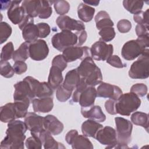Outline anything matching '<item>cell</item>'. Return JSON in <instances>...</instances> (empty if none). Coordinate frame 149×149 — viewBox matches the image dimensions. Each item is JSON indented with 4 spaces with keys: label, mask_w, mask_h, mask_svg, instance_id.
<instances>
[{
    "label": "cell",
    "mask_w": 149,
    "mask_h": 149,
    "mask_svg": "<svg viewBox=\"0 0 149 149\" xmlns=\"http://www.w3.org/2000/svg\"><path fill=\"white\" fill-rule=\"evenodd\" d=\"M25 122L14 120L8 123L6 136L1 142V149H23L24 147V133L27 130Z\"/></svg>",
    "instance_id": "6da1fadb"
},
{
    "label": "cell",
    "mask_w": 149,
    "mask_h": 149,
    "mask_svg": "<svg viewBox=\"0 0 149 149\" xmlns=\"http://www.w3.org/2000/svg\"><path fill=\"white\" fill-rule=\"evenodd\" d=\"M149 47V35L138 37L136 40L126 42L121 50L122 57L127 61H132L139 57Z\"/></svg>",
    "instance_id": "7a4b0ae2"
},
{
    "label": "cell",
    "mask_w": 149,
    "mask_h": 149,
    "mask_svg": "<svg viewBox=\"0 0 149 149\" xmlns=\"http://www.w3.org/2000/svg\"><path fill=\"white\" fill-rule=\"evenodd\" d=\"M141 102L140 98L133 93L122 94L115 102L116 113L123 116H129L140 107Z\"/></svg>",
    "instance_id": "3957f363"
},
{
    "label": "cell",
    "mask_w": 149,
    "mask_h": 149,
    "mask_svg": "<svg viewBox=\"0 0 149 149\" xmlns=\"http://www.w3.org/2000/svg\"><path fill=\"white\" fill-rule=\"evenodd\" d=\"M115 121L118 140V144L115 148H128L127 145L130 143L132 140L131 135L133 129L132 123L128 119L122 117H116Z\"/></svg>",
    "instance_id": "277c9868"
},
{
    "label": "cell",
    "mask_w": 149,
    "mask_h": 149,
    "mask_svg": "<svg viewBox=\"0 0 149 149\" xmlns=\"http://www.w3.org/2000/svg\"><path fill=\"white\" fill-rule=\"evenodd\" d=\"M149 50L146 49L131 65L129 76L132 79H145L149 76Z\"/></svg>",
    "instance_id": "5b68a950"
},
{
    "label": "cell",
    "mask_w": 149,
    "mask_h": 149,
    "mask_svg": "<svg viewBox=\"0 0 149 149\" xmlns=\"http://www.w3.org/2000/svg\"><path fill=\"white\" fill-rule=\"evenodd\" d=\"M52 46L59 51L77 45L78 42L77 36L76 33L69 30H62L53 36L51 39Z\"/></svg>",
    "instance_id": "8992f818"
},
{
    "label": "cell",
    "mask_w": 149,
    "mask_h": 149,
    "mask_svg": "<svg viewBox=\"0 0 149 149\" xmlns=\"http://www.w3.org/2000/svg\"><path fill=\"white\" fill-rule=\"evenodd\" d=\"M14 87V101H23L31 102L36 97L30 83L24 79L17 82Z\"/></svg>",
    "instance_id": "52a82bcc"
},
{
    "label": "cell",
    "mask_w": 149,
    "mask_h": 149,
    "mask_svg": "<svg viewBox=\"0 0 149 149\" xmlns=\"http://www.w3.org/2000/svg\"><path fill=\"white\" fill-rule=\"evenodd\" d=\"M95 139L102 145L106 146L105 148H113L118 144L116 130L110 126H105L97 133Z\"/></svg>",
    "instance_id": "ba28073f"
},
{
    "label": "cell",
    "mask_w": 149,
    "mask_h": 149,
    "mask_svg": "<svg viewBox=\"0 0 149 149\" xmlns=\"http://www.w3.org/2000/svg\"><path fill=\"white\" fill-rule=\"evenodd\" d=\"M90 51L92 58L98 61H104L112 55L113 48L112 44H107L104 41H98L91 45Z\"/></svg>",
    "instance_id": "9c48e42d"
},
{
    "label": "cell",
    "mask_w": 149,
    "mask_h": 149,
    "mask_svg": "<svg viewBox=\"0 0 149 149\" xmlns=\"http://www.w3.org/2000/svg\"><path fill=\"white\" fill-rule=\"evenodd\" d=\"M65 140L67 143L72 146V148H93V145L87 137L84 135L78 134L76 130H71L69 131L65 136Z\"/></svg>",
    "instance_id": "30bf717a"
},
{
    "label": "cell",
    "mask_w": 149,
    "mask_h": 149,
    "mask_svg": "<svg viewBox=\"0 0 149 149\" xmlns=\"http://www.w3.org/2000/svg\"><path fill=\"white\" fill-rule=\"evenodd\" d=\"M49 54V48L45 41L38 39L29 44V55L34 61L45 59Z\"/></svg>",
    "instance_id": "8fae6325"
},
{
    "label": "cell",
    "mask_w": 149,
    "mask_h": 149,
    "mask_svg": "<svg viewBox=\"0 0 149 149\" xmlns=\"http://www.w3.org/2000/svg\"><path fill=\"white\" fill-rule=\"evenodd\" d=\"M24 79L30 83L36 97L44 98L51 97L53 95L54 90L49 86L48 82H40L31 76H27Z\"/></svg>",
    "instance_id": "7c38bea8"
},
{
    "label": "cell",
    "mask_w": 149,
    "mask_h": 149,
    "mask_svg": "<svg viewBox=\"0 0 149 149\" xmlns=\"http://www.w3.org/2000/svg\"><path fill=\"white\" fill-rule=\"evenodd\" d=\"M44 117L34 112H28L24 117V122L31 135L38 136L41 132L44 130Z\"/></svg>",
    "instance_id": "4fadbf2b"
},
{
    "label": "cell",
    "mask_w": 149,
    "mask_h": 149,
    "mask_svg": "<svg viewBox=\"0 0 149 149\" xmlns=\"http://www.w3.org/2000/svg\"><path fill=\"white\" fill-rule=\"evenodd\" d=\"M90 48L87 46L70 47L62 51V55L67 62H72L77 59H83L90 56Z\"/></svg>",
    "instance_id": "5bb4252c"
},
{
    "label": "cell",
    "mask_w": 149,
    "mask_h": 149,
    "mask_svg": "<svg viewBox=\"0 0 149 149\" xmlns=\"http://www.w3.org/2000/svg\"><path fill=\"white\" fill-rule=\"evenodd\" d=\"M96 90L97 97L115 101L122 94V91L118 86L105 82H101Z\"/></svg>",
    "instance_id": "9a60e30c"
},
{
    "label": "cell",
    "mask_w": 149,
    "mask_h": 149,
    "mask_svg": "<svg viewBox=\"0 0 149 149\" xmlns=\"http://www.w3.org/2000/svg\"><path fill=\"white\" fill-rule=\"evenodd\" d=\"M97 95V90L94 87L88 86L77 97L72 99L74 102H79L81 108H87L94 105Z\"/></svg>",
    "instance_id": "2e32d148"
},
{
    "label": "cell",
    "mask_w": 149,
    "mask_h": 149,
    "mask_svg": "<svg viewBox=\"0 0 149 149\" xmlns=\"http://www.w3.org/2000/svg\"><path fill=\"white\" fill-rule=\"evenodd\" d=\"M56 23L61 30L80 31L85 29V25L81 21L73 19L66 15L58 16Z\"/></svg>",
    "instance_id": "e0dca14e"
},
{
    "label": "cell",
    "mask_w": 149,
    "mask_h": 149,
    "mask_svg": "<svg viewBox=\"0 0 149 149\" xmlns=\"http://www.w3.org/2000/svg\"><path fill=\"white\" fill-rule=\"evenodd\" d=\"M21 2V1H12L7 12L8 17L14 24H20L26 15L24 8L19 5Z\"/></svg>",
    "instance_id": "ac0fdd59"
},
{
    "label": "cell",
    "mask_w": 149,
    "mask_h": 149,
    "mask_svg": "<svg viewBox=\"0 0 149 149\" xmlns=\"http://www.w3.org/2000/svg\"><path fill=\"white\" fill-rule=\"evenodd\" d=\"M44 127L45 130L55 136L62 133L64 128L63 123L52 115H48L44 117Z\"/></svg>",
    "instance_id": "d6986e66"
},
{
    "label": "cell",
    "mask_w": 149,
    "mask_h": 149,
    "mask_svg": "<svg viewBox=\"0 0 149 149\" xmlns=\"http://www.w3.org/2000/svg\"><path fill=\"white\" fill-rule=\"evenodd\" d=\"M31 102L33 110L36 112L47 113L54 107L53 98L51 97L34 98Z\"/></svg>",
    "instance_id": "ffe728a7"
},
{
    "label": "cell",
    "mask_w": 149,
    "mask_h": 149,
    "mask_svg": "<svg viewBox=\"0 0 149 149\" xmlns=\"http://www.w3.org/2000/svg\"><path fill=\"white\" fill-rule=\"evenodd\" d=\"M81 113L84 118L98 122H103L106 120V116L99 105H93L88 109L81 108Z\"/></svg>",
    "instance_id": "44dd1931"
},
{
    "label": "cell",
    "mask_w": 149,
    "mask_h": 149,
    "mask_svg": "<svg viewBox=\"0 0 149 149\" xmlns=\"http://www.w3.org/2000/svg\"><path fill=\"white\" fill-rule=\"evenodd\" d=\"M97 65L91 56H87L82 59L80 65L76 68L81 78L86 79L97 68Z\"/></svg>",
    "instance_id": "7402d4cb"
},
{
    "label": "cell",
    "mask_w": 149,
    "mask_h": 149,
    "mask_svg": "<svg viewBox=\"0 0 149 149\" xmlns=\"http://www.w3.org/2000/svg\"><path fill=\"white\" fill-rule=\"evenodd\" d=\"M37 136L41 140L45 149L65 148V147L62 143L56 141L52 136V134L45 129L41 132Z\"/></svg>",
    "instance_id": "603a6c76"
},
{
    "label": "cell",
    "mask_w": 149,
    "mask_h": 149,
    "mask_svg": "<svg viewBox=\"0 0 149 149\" xmlns=\"http://www.w3.org/2000/svg\"><path fill=\"white\" fill-rule=\"evenodd\" d=\"M81 80L77 69H73L69 70L65 76L62 86L68 90L73 91L77 87Z\"/></svg>",
    "instance_id": "cb8c5ba5"
},
{
    "label": "cell",
    "mask_w": 149,
    "mask_h": 149,
    "mask_svg": "<svg viewBox=\"0 0 149 149\" xmlns=\"http://www.w3.org/2000/svg\"><path fill=\"white\" fill-rule=\"evenodd\" d=\"M17 119L14 103L9 102L2 106L0 109V119L3 123H9Z\"/></svg>",
    "instance_id": "d4e9b609"
},
{
    "label": "cell",
    "mask_w": 149,
    "mask_h": 149,
    "mask_svg": "<svg viewBox=\"0 0 149 149\" xmlns=\"http://www.w3.org/2000/svg\"><path fill=\"white\" fill-rule=\"evenodd\" d=\"M103 126L98 122L88 119L82 123L81 132L86 137L95 138L98 131Z\"/></svg>",
    "instance_id": "484cf974"
},
{
    "label": "cell",
    "mask_w": 149,
    "mask_h": 149,
    "mask_svg": "<svg viewBox=\"0 0 149 149\" xmlns=\"http://www.w3.org/2000/svg\"><path fill=\"white\" fill-rule=\"evenodd\" d=\"M62 70L58 67L52 65L48 78V83L53 90L57 89L63 81Z\"/></svg>",
    "instance_id": "4316f807"
},
{
    "label": "cell",
    "mask_w": 149,
    "mask_h": 149,
    "mask_svg": "<svg viewBox=\"0 0 149 149\" xmlns=\"http://www.w3.org/2000/svg\"><path fill=\"white\" fill-rule=\"evenodd\" d=\"M22 36L26 42L31 43L38 40L39 38V32L37 24L34 22L26 24L22 30Z\"/></svg>",
    "instance_id": "83f0119b"
},
{
    "label": "cell",
    "mask_w": 149,
    "mask_h": 149,
    "mask_svg": "<svg viewBox=\"0 0 149 149\" xmlns=\"http://www.w3.org/2000/svg\"><path fill=\"white\" fill-rule=\"evenodd\" d=\"M95 11L94 8L84 3H80L77 8L78 17L84 22H90L93 19Z\"/></svg>",
    "instance_id": "f1b7e54d"
},
{
    "label": "cell",
    "mask_w": 149,
    "mask_h": 149,
    "mask_svg": "<svg viewBox=\"0 0 149 149\" xmlns=\"http://www.w3.org/2000/svg\"><path fill=\"white\" fill-rule=\"evenodd\" d=\"M95 22L97 29L100 30L105 27H113L114 25L109 14L104 10H101L97 13L95 16Z\"/></svg>",
    "instance_id": "f546056e"
},
{
    "label": "cell",
    "mask_w": 149,
    "mask_h": 149,
    "mask_svg": "<svg viewBox=\"0 0 149 149\" xmlns=\"http://www.w3.org/2000/svg\"><path fill=\"white\" fill-rule=\"evenodd\" d=\"M29 44L30 43L27 42H24L17 48L16 51H14L13 55H12V59L13 60L16 61H25L27 60L29 57H30L29 55Z\"/></svg>",
    "instance_id": "4dcf8cb0"
},
{
    "label": "cell",
    "mask_w": 149,
    "mask_h": 149,
    "mask_svg": "<svg viewBox=\"0 0 149 149\" xmlns=\"http://www.w3.org/2000/svg\"><path fill=\"white\" fill-rule=\"evenodd\" d=\"M40 1L26 0L23 1L21 6L24 8L27 15L33 18L38 16Z\"/></svg>",
    "instance_id": "1f68e13d"
},
{
    "label": "cell",
    "mask_w": 149,
    "mask_h": 149,
    "mask_svg": "<svg viewBox=\"0 0 149 149\" xmlns=\"http://www.w3.org/2000/svg\"><path fill=\"white\" fill-rule=\"evenodd\" d=\"M132 122L137 125L144 127L147 132L148 130V115L143 112H135L130 117Z\"/></svg>",
    "instance_id": "d6a6232c"
},
{
    "label": "cell",
    "mask_w": 149,
    "mask_h": 149,
    "mask_svg": "<svg viewBox=\"0 0 149 149\" xmlns=\"http://www.w3.org/2000/svg\"><path fill=\"white\" fill-rule=\"evenodd\" d=\"M52 3H54V1H40L38 16L40 19H45L51 16L52 13V9L51 7Z\"/></svg>",
    "instance_id": "836d02e7"
},
{
    "label": "cell",
    "mask_w": 149,
    "mask_h": 149,
    "mask_svg": "<svg viewBox=\"0 0 149 149\" xmlns=\"http://www.w3.org/2000/svg\"><path fill=\"white\" fill-rule=\"evenodd\" d=\"M144 2L141 1L124 0L123 1V7L132 14H137L140 11L143 7Z\"/></svg>",
    "instance_id": "e575fe53"
},
{
    "label": "cell",
    "mask_w": 149,
    "mask_h": 149,
    "mask_svg": "<svg viewBox=\"0 0 149 149\" xmlns=\"http://www.w3.org/2000/svg\"><path fill=\"white\" fill-rule=\"evenodd\" d=\"M84 79L88 86L94 87L100 84L102 80V75L101 69L97 66L95 70Z\"/></svg>",
    "instance_id": "d590c367"
},
{
    "label": "cell",
    "mask_w": 149,
    "mask_h": 149,
    "mask_svg": "<svg viewBox=\"0 0 149 149\" xmlns=\"http://www.w3.org/2000/svg\"><path fill=\"white\" fill-rule=\"evenodd\" d=\"M30 102L23 101H18L14 102L15 107L16 111L17 119L24 118L26 116L27 113H28L27 109L30 105Z\"/></svg>",
    "instance_id": "8d00e7d4"
},
{
    "label": "cell",
    "mask_w": 149,
    "mask_h": 149,
    "mask_svg": "<svg viewBox=\"0 0 149 149\" xmlns=\"http://www.w3.org/2000/svg\"><path fill=\"white\" fill-rule=\"evenodd\" d=\"M98 34L101 36L100 41H102L105 42L112 41L116 35L113 27H108L102 29L100 30Z\"/></svg>",
    "instance_id": "74e56055"
},
{
    "label": "cell",
    "mask_w": 149,
    "mask_h": 149,
    "mask_svg": "<svg viewBox=\"0 0 149 149\" xmlns=\"http://www.w3.org/2000/svg\"><path fill=\"white\" fill-rule=\"evenodd\" d=\"M11 26L6 22H1L0 23V43L5 42L12 34Z\"/></svg>",
    "instance_id": "f35d334b"
},
{
    "label": "cell",
    "mask_w": 149,
    "mask_h": 149,
    "mask_svg": "<svg viewBox=\"0 0 149 149\" xmlns=\"http://www.w3.org/2000/svg\"><path fill=\"white\" fill-rule=\"evenodd\" d=\"M53 4L56 12L60 16L66 14L70 9V5L66 1H55Z\"/></svg>",
    "instance_id": "ab89813d"
},
{
    "label": "cell",
    "mask_w": 149,
    "mask_h": 149,
    "mask_svg": "<svg viewBox=\"0 0 149 149\" xmlns=\"http://www.w3.org/2000/svg\"><path fill=\"white\" fill-rule=\"evenodd\" d=\"M14 51L13 43L12 42L6 43L2 48L1 53V61H8L12 58V55Z\"/></svg>",
    "instance_id": "60d3db41"
},
{
    "label": "cell",
    "mask_w": 149,
    "mask_h": 149,
    "mask_svg": "<svg viewBox=\"0 0 149 149\" xmlns=\"http://www.w3.org/2000/svg\"><path fill=\"white\" fill-rule=\"evenodd\" d=\"M0 72L2 76L5 78H10L14 75V69L8 61H1Z\"/></svg>",
    "instance_id": "b9f144b4"
},
{
    "label": "cell",
    "mask_w": 149,
    "mask_h": 149,
    "mask_svg": "<svg viewBox=\"0 0 149 149\" xmlns=\"http://www.w3.org/2000/svg\"><path fill=\"white\" fill-rule=\"evenodd\" d=\"M72 91L66 90L62 84H61L56 89V97L60 102H65L69 100L72 95Z\"/></svg>",
    "instance_id": "7bdbcfd3"
},
{
    "label": "cell",
    "mask_w": 149,
    "mask_h": 149,
    "mask_svg": "<svg viewBox=\"0 0 149 149\" xmlns=\"http://www.w3.org/2000/svg\"><path fill=\"white\" fill-rule=\"evenodd\" d=\"M26 147L29 149H40L42 147V142L38 136L31 135L25 141Z\"/></svg>",
    "instance_id": "ee69618b"
},
{
    "label": "cell",
    "mask_w": 149,
    "mask_h": 149,
    "mask_svg": "<svg viewBox=\"0 0 149 149\" xmlns=\"http://www.w3.org/2000/svg\"><path fill=\"white\" fill-rule=\"evenodd\" d=\"M148 10L147 9L146 11H140L137 14L134 15L133 20L137 24H144L148 26Z\"/></svg>",
    "instance_id": "f6af8a7d"
},
{
    "label": "cell",
    "mask_w": 149,
    "mask_h": 149,
    "mask_svg": "<svg viewBox=\"0 0 149 149\" xmlns=\"http://www.w3.org/2000/svg\"><path fill=\"white\" fill-rule=\"evenodd\" d=\"M147 86L143 83H137L133 85L130 88V92L133 93L139 97L145 96L147 93Z\"/></svg>",
    "instance_id": "bcb514c9"
},
{
    "label": "cell",
    "mask_w": 149,
    "mask_h": 149,
    "mask_svg": "<svg viewBox=\"0 0 149 149\" xmlns=\"http://www.w3.org/2000/svg\"><path fill=\"white\" fill-rule=\"evenodd\" d=\"M68 62L65 59L62 55H58L55 56L52 61V65L59 68L62 71H63L67 67Z\"/></svg>",
    "instance_id": "7dc6e473"
},
{
    "label": "cell",
    "mask_w": 149,
    "mask_h": 149,
    "mask_svg": "<svg viewBox=\"0 0 149 149\" xmlns=\"http://www.w3.org/2000/svg\"><path fill=\"white\" fill-rule=\"evenodd\" d=\"M106 61L111 66L116 68H123L126 67V64L123 63L118 55H111Z\"/></svg>",
    "instance_id": "c3c4849f"
},
{
    "label": "cell",
    "mask_w": 149,
    "mask_h": 149,
    "mask_svg": "<svg viewBox=\"0 0 149 149\" xmlns=\"http://www.w3.org/2000/svg\"><path fill=\"white\" fill-rule=\"evenodd\" d=\"M117 28L120 33H126L130 30L132 28V23L127 19H122L118 22Z\"/></svg>",
    "instance_id": "681fc988"
},
{
    "label": "cell",
    "mask_w": 149,
    "mask_h": 149,
    "mask_svg": "<svg viewBox=\"0 0 149 149\" xmlns=\"http://www.w3.org/2000/svg\"><path fill=\"white\" fill-rule=\"evenodd\" d=\"M37 26L39 32V38H44L49 34L51 32V28L49 24L46 23H39Z\"/></svg>",
    "instance_id": "f907efd6"
},
{
    "label": "cell",
    "mask_w": 149,
    "mask_h": 149,
    "mask_svg": "<svg viewBox=\"0 0 149 149\" xmlns=\"http://www.w3.org/2000/svg\"><path fill=\"white\" fill-rule=\"evenodd\" d=\"M15 73L21 74L26 72L27 69V64L24 61H16L13 66Z\"/></svg>",
    "instance_id": "816d5d0a"
},
{
    "label": "cell",
    "mask_w": 149,
    "mask_h": 149,
    "mask_svg": "<svg viewBox=\"0 0 149 149\" xmlns=\"http://www.w3.org/2000/svg\"><path fill=\"white\" fill-rule=\"evenodd\" d=\"M115 100L109 99L105 102V108L107 112L111 115L116 114L115 109Z\"/></svg>",
    "instance_id": "f5cc1de1"
},
{
    "label": "cell",
    "mask_w": 149,
    "mask_h": 149,
    "mask_svg": "<svg viewBox=\"0 0 149 149\" xmlns=\"http://www.w3.org/2000/svg\"><path fill=\"white\" fill-rule=\"evenodd\" d=\"M136 35L138 37H142L149 35L148 26L144 24H137L135 29Z\"/></svg>",
    "instance_id": "db71d44e"
},
{
    "label": "cell",
    "mask_w": 149,
    "mask_h": 149,
    "mask_svg": "<svg viewBox=\"0 0 149 149\" xmlns=\"http://www.w3.org/2000/svg\"><path fill=\"white\" fill-rule=\"evenodd\" d=\"M76 34H77V38H78V42L77 44V46H81L86 42L87 40V32L85 30H83L80 31H77Z\"/></svg>",
    "instance_id": "11a10c76"
},
{
    "label": "cell",
    "mask_w": 149,
    "mask_h": 149,
    "mask_svg": "<svg viewBox=\"0 0 149 149\" xmlns=\"http://www.w3.org/2000/svg\"><path fill=\"white\" fill-rule=\"evenodd\" d=\"M34 22V19L33 18L30 17L28 15H26L25 17H24V19L22 20V21L20 22V24H18L19 28L22 30L23 29V28L27 24L30 23H32Z\"/></svg>",
    "instance_id": "9f6ffc18"
},
{
    "label": "cell",
    "mask_w": 149,
    "mask_h": 149,
    "mask_svg": "<svg viewBox=\"0 0 149 149\" xmlns=\"http://www.w3.org/2000/svg\"><path fill=\"white\" fill-rule=\"evenodd\" d=\"M12 3V1H1V10H6L9 8V7L10 6Z\"/></svg>",
    "instance_id": "6f0895ef"
},
{
    "label": "cell",
    "mask_w": 149,
    "mask_h": 149,
    "mask_svg": "<svg viewBox=\"0 0 149 149\" xmlns=\"http://www.w3.org/2000/svg\"><path fill=\"white\" fill-rule=\"evenodd\" d=\"M83 3H86V5H90L92 6H97L98 5L100 1H91V0H88V1H83Z\"/></svg>",
    "instance_id": "680465c9"
}]
</instances>
